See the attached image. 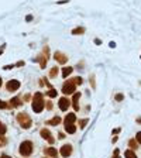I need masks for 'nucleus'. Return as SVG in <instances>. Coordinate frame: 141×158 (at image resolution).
<instances>
[{"label":"nucleus","mask_w":141,"mask_h":158,"mask_svg":"<svg viewBox=\"0 0 141 158\" xmlns=\"http://www.w3.org/2000/svg\"><path fill=\"white\" fill-rule=\"evenodd\" d=\"M48 54H50V48H48V47H45V48H44V52H42L41 55H38L37 58H34L33 61H38V62H40V66L44 69V68H45V65H47Z\"/></svg>","instance_id":"5"},{"label":"nucleus","mask_w":141,"mask_h":158,"mask_svg":"<svg viewBox=\"0 0 141 158\" xmlns=\"http://www.w3.org/2000/svg\"><path fill=\"white\" fill-rule=\"evenodd\" d=\"M59 123H61V117L59 116H55V117H52L51 120L45 121V124H48V126H58Z\"/></svg>","instance_id":"14"},{"label":"nucleus","mask_w":141,"mask_h":158,"mask_svg":"<svg viewBox=\"0 0 141 158\" xmlns=\"http://www.w3.org/2000/svg\"><path fill=\"white\" fill-rule=\"evenodd\" d=\"M16 119H17V121H19V124L21 126L23 129H26V130H27V129H30V127H31V124H33L31 117L28 116L27 113H24V112L23 113H19Z\"/></svg>","instance_id":"3"},{"label":"nucleus","mask_w":141,"mask_h":158,"mask_svg":"<svg viewBox=\"0 0 141 158\" xmlns=\"http://www.w3.org/2000/svg\"><path fill=\"white\" fill-rule=\"evenodd\" d=\"M128 147H130V150H137L138 148V141L136 138H131L128 141Z\"/></svg>","instance_id":"18"},{"label":"nucleus","mask_w":141,"mask_h":158,"mask_svg":"<svg viewBox=\"0 0 141 158\" xmlns=\"http://www.w3.org/2000/svg\"><path fill=\"white\" fill-rule=\"evenodd\" d=\"M10 105L7 102H3V100H0V109H9Z\"/></svg>","instance_id":"26"},{"label":"nucleus","mask_w":141,"mask_h":158,"mask_svg":"<svg viewBox=\"0 0 141 158\" xmlns=\"http://www.w3.org/2000/svg\"><path fill=\"white\" fill-rule=\"evenodd\" d=\"M83 33H85L83 27H76L72 30V34H74V35H80V34H83Z\"/></svg>","instance_id":"19"},{"label":"nucleus","mask_w":141,"mask_h":158,"mask_svg":"<svg viewBox=\"0 0 141 158\" xmlns=\"http://www.w3.org/2000/svg\"><path fill=\"white\" fill-rule=\"evenodd\" d=\"M117 133H120V129H116V130H113V134H117Z\"/></svg>","instance_id":"34"},{"label":"nucleus","mask_w":141,"mask_h":158,"mask_svg":"<svg viewBox=\"0 0 141 158\" xmlns=\"http://www.w3.org/2000/svg\"><path fill=\"white\" fill-rule=\"evenodd\" d=\"M16 66H24V61H19V62L16 64Z\"/></svg>","instance_id":"30"},{"label":"nucleus","mask_w":141,"mask_h":158,"mask_svg":"<svg viewBox=\"0 0 141 158\" xmlns=\"http://www.w3.org/2000/svg\"><path fill=\"white\" fill-rule=\"evenodd\" d=\"M6 88H7L9 92H16V90H19V88H20V82L19 81H16V79H11V81L7 82Z\"/></svg>","instance_id":"8"},{"label":"nucleus","mask_w":141,"mask_h":158,"mask_svg":"<svg viewBox=\"0 0 141 158\" xmlns=\"http://www.w3.org/2000/svg\"><path fill=\"white\" fill-rule=\"evenodd\" d=\"M65 131L69 134H74L76 131V126L75 124H65Z\"/></svg>","instance_id":"16"},{"label":"nucleus","mask_w":141,"mask_h":158,"mask_svg":"<svg viewBox=\"0 0 141 158\" xmlns=\"http://www.w3.org/2000/svg\"><path fill=\"white\" fill-rule=\"evenodd\" d=\"M124 155H126V158H138L137 157V154L133 151V150H127L126 153H124Z\"/></svg>","instance_id":"20"},{"label":"nucleus","mask_w":141,"mask_h":158,"mask_svg":"<svg viewBox=\"0 0 141 158\" xmlns=\"http://www.w3.org/2000/svg\"><path fill=\"white\" fill-rule=\"evenodd\" d=\"M74 82H75L76 85H82V82H83V81H82V78H80V76H76V78H74Z\"/></svg>","instance_id":"28"},{"label":"nucleus","mask_w":141,"mask_h":158,"mask_svg":"<svg viewBox=\"0 0 141 158\" xmlns=\"http://www.w3.org/2000/svg\"><path fill=\"white\" fill-rule=\"evenodd\" d=\"M33 150H34V144L27 140V141H23L21 144H20V148H19V153L23 155V157H30L31 154H33Z\"/></svg>","instance_id":"2"},{"label":"nucleus","mask_w":141,"mask_h":158,"mask_svg":"<svg viewBox=\"0 0 141 158\" xmlns=\"http://www.w3.org/2000/svg\"><path fill=\"white\" fill-rule=\"evenodd\" d=\"M79 98H80V93H74V99H72V105H74V109L75 110H79Z\"/></svg>","instance_id":"12"},{"label":"nucleus","mask_w":141,"mask_h":158,"mask_svg":"<svg viewBox=\"0 0 141 158\" xmlns=\"http://www.w3.org/2000/svg\"><path fill=\"white\" fill-rule=\"evenodd\" d=\"M40 135H41L42 138H45L50 143V144H54L55 143V138L52 137V134H51V131L48 130V129H41L40 130Z\"/></svg>","instance_id":"6"},{"label":"nucleus","mask_w":141,"mask_h":158,"mask_svg":"<svg viewBox=\"0 0 141 158\" xmlns=\"http://www.w3.org/2000/svg\"><path fill=\"white\" fill-rule=\"evenodd\" d=\"M72 71H74L72 66H66V68H64V69H62V76H64V78H68V76L72 74Z\"/></svg>","instance_id":"17"},{"label":"nucleus","mask_w":141,"mask_h":158,"mask_svg":"<svg viewBox=\"0 0 141 158\" xmlns=\"http://www.w3.org/2000/svg\"><path fill=\"white\" fill-rule=\"evenodd\" d=\"M31 20H33V16H31V14H28L27 17H26V21H31Z\"/></svg>","instance_id":"31"},{"label":"nucleus","mask_w":141,"mask_h":158,"mask_svg":"<svg viewBox=\"0 0 141 158\" xmlns=\"http://www.w3.org/2000/svg\"><path fill=\"white\" fill-rule=\"evenodd\" d=\"M56 75H58V68H56V66H54V68L50 71V76H51V78H55Z\"/></svg>","instance_id":"23"},{"label":"nucleus","mask_w":141,"mask_h":158,"mask_svg":"<svg viewBox=\"0 0 141 158\" xmlns=\"http://www.w3.org/2000/svg\"><path fill=\"white\" fill-rule=\"evenodd\" d=\"M136 140L138 141V144H141V131H138L136 134Z\"/></svg>","instance_id":"29"},{"label":"nucleus","mask_w":141,"mask_h":158,"mask_svg":"<svg viewBox=\"0 0 141 158\" xmlns=\"http://www.w3.org/2000/svg\"><path fill=\"white\" fill-rule=\"evenodd\" d=\"M47 109H48V110H51V109H52V105H51V102H48V103H47Z\"/></svg>","instance_id":"32"},{"label":"nucleus","mask_w":141,"mask_h":158,"mask_svg":"<svg viewBox=\"0 0 141 158\" xmlns=\"http://www.w3.org/2000/svg\"><path fill=\"white\" fill-rule=\"evenodd\" d=\"M0 54H2V51H0Z\"/></svg>","instance_id":"37"},{"label":"nucleus","mask_w":141,"mask_h":158,"mask_svg":"<svg viewBox=\"0 0 141 158\" xmlns=\"http://www.w3.org/2000/svg\"><path fill=\"white\" fill-rule=\"evenodd\" d=\"M114 99H116L117 102H122L123 99H124V95H122V93H117V95L114 96Z\"/></svg>","instance_id":"27"},{"label":"nucleus","mask_w":141,"mask_h":158,"mask_svg":"<svg viewBox=\"0 0 141 158\" xmlns=\"http://www.w3.org/2000/svg\"><path fill=\"white\" fill-rule=\"evenodd\" d=\"M75 86H76V84L74 82V79L72 81H66L62 85V93L64 95H72V93H75Z\"/></svg>","instance_id":"4"},{"label":"nucleus","mask_w":141,"mask_h":158,"mask_svg":"<svg viewBox=\"0 0 141 158\" xmlns=\"http://www.w3.org/2000/svg\"><path fill=\"white\" fill-rule=\"evenodd\" d=\"M7 144V138L4 137V134H0V147H4Z\"/></svg>","instance_id":"22"},{"label":"nucleus","mask_w":141,"mask_h":158,"mask_svg":"<svg viewBox=\"0 0 141 158\" xmlns=\"http://www.w3.org/2000/svg\"><path fill=\"white\" fill-rule=\"evenodd\" d=\"M64 121H65V124H75V121H76L75 113H68L66 117L64 119Z\"/></svg>","instance_id":"11"},{"label":"nucleus","mask_w":141,"mask_h":158,"mask_svg":"<svg viewBox=\"0 0 141 158\" xmlns=\"http://www.w3.org/2000/svg\"><path fill=\"white\" fill-rule=\"evenodd\" d=\"M44 153L47 154V155H50V157H54V158L58 157V151H56V148H54V147L45 148V150H44Z\"/></svg>","instance_id":"13"},{"label":"nucleus","mask_w":141,"mask_h":158,"mask_svg":"<svg viewBox=\"0 0 141 158\" xmlns=\"http://www.w3.org/2000/svg\"><path fill=\"white\" fill-rule=\"evenodd\" d=\"M58 106H59V109H61L62 112H65V110L69 109L70 100L68 98H61V99H59V102H58Z\"/></svg>","instance_id":"10"},{"label":"nucleus","mask_w":141,"mask_h":158,"mask_svg":"<svg viewBox=\"0 0 141 158\" xmlns=\"http://www.w3.org/2000/svg\"><path fill=\"white\" fill-rule=\"evenodd\" d=\"M88 121H89L88 119H82V120H79V127L80 129H85V126L88 124Z\"/></svg>","instance_id":"24"},{"label":"nucleus","mask_w":141,"mask_h":158,"mask_svg":"<svg viewBox=\"0 0 141 158\" xmlns=\"http://www.w3.org/2000/svg\"><path fill=\"white\" fill-rule=\"evenodd\" d=\"M47 96H48V98H56V90L51 88V89H50V90L47 92Z\"/></svg>","instance_id":"21"},{"label":"nucleus","mask_w":141,"mask_h":158,"mask_svg":"<svg viewBox=\"0 0 141 158\" xmlns=\"http://www.w3.org/2000/svg\"><path fill=\"white\" fill-rule=\"evenodd\" d=\"M68 58H69V56L61 51H55V54H54V59H55L56 62H59L61 65H64V64L68 62Z\"/></svg>","instance_id":"7"},{"label":"nucleus","mask_w":141,"mask_h":158,"mask_svg":"<svg viewBox=\"0 0 141 158\" xmlns=\"http://www.w3.org/2000/svg\"><path fill=\"white\" fill-rule=\"evenodd\" d=\"M24 102H21V99L20 98H13L11 99V100H10V107H11V109H13V107H17V106H20V105H23Z\"/></svg>","instance_id":"15"},{"label":"nucleus","mask_w":141,"mask_h":158,"mask_svg":"<svg viewBox=\"0 0 141 158\" xmlns=\"http://www.w3.org/2000/svg\"><path fill=\"white\" fill-rule=\"evenodd\" d=\"M59 154H61L64 158L70 157V154H72V145H70V144H64L61 147V151H59Z\"/></svg>","instance_id":"9"},{"label":"nucleus","mask_w":141,"mask_h":158,"mask_svg":"<svg viewBox=\"0 0 141 158\" xmlns=\"http://www.w3.org/2000/svg\"><path fill=\"white\" fill-rule=\"evenodd\" d=\"M6 131H7V127L0 121V134H6Z\"/></svg>","instance_id":"25"},{"label":"nucleus","mask_w":141,"mask_h":158,"mask_svg":"<svg viewBox=\"0 0 141 158\" xmlns=\"http://www.w3.org/2000/svg\"><path fill=\"white\" fill-rule=\"evenodd\" d=\"M58 135H59V138H61V140H64V138H65V134H64V133H59Z\"/></svg>","instance_id":"33"},{"label":"nucleus","mask_w":141,"mask_h":158,"mask_svg":"<svg viewBox=\"0 0 141 158\" xmlns=\"http://www.w3.org/2000/svg\"><path fill=\"white\" fill-rule=\"evenodd\" d=\"M0 88H2V78H0Z\"/></svg>","instance_id":"36"},{"label":"nucleus","mask_w":141,"mask_h":158,"mask_svg":"<svg viewBox=\"0 0 141 158\" xmlns=\"http://www.w3.org/2000/svg\"><path fill=\"white\" fill-rule=\"evenodd\" d=\"M0 158H11V157H9V155H6V154H3V155H0Z\"/></svg>","instance_id":"35"},{"label":"nucleus","mask_w":141,"mask_h":158,"mask_svg":"<svg viewBox=\"0 0 141 158\" xmlns=\"http://www.w3.org/2000/svg\"><path fill=\"white\" fill-rule=\"evenodd\" d=\"M33 107L34 113H41L44 110V107H45V102H44V99H42V93L41 92H37L34 95V99H33Z\"/></svg>","instance_id":"1"}]
</instances>
